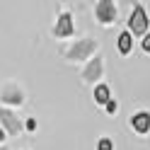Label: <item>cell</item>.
<instances>
[{"label": "cell", "mask_w": 150, "mask_h": 150, "mask_svg": "<svg viewBox=\"0 0 150 150\" xmlns=\"http://www.w3.org/2000/svg\"><path fill=\"white\" fill-rule=\"evenodd\" d=\"M95 99L99 102V104H109V87L107 85H99L95 90Z\"/></svg>", "instance_id": "8992f818"}, {"label": "cell", "mask_w": 150, "mask_h": 150, "mask_svg": "<svg viewBox=\"0 0 150 150\" xmlns=\"http://www.w3.org/2000/svg\"><path fill=\"white\" fill-rule=\"evenodd\" d=\"M133 128L138 131V133H145V131L150 128V114H145V111L136 114L133 116Z\"/></svg>", "instance_id": "3957f363"}, {"label": "cell", "mask_w": 150, "mask_h": 150, "mask_svg": "<svg viewBox=\"0 0 150 150\" xmlns=\"http://www.w3.org/2000/svg\"><path fill=\"white\" fill-rule=\"evenodd\" d=\"M3 138H5V133H3V131H0V140H3Z\"/></svg>", "instance_id": "30bf717a"}, {"label": "cell", "mask_w": 150, "mask_h": 150, "mask_svg": "<svg viewBox=\"0 0 150 150\" xmlns=\"http://www.w3.org/2000/svg\"><path fill=\"white\" fill-rule=\"evenodd\" d=\"M97 15L102 22H114V5L109 3V0H104V3L97 5Z\"/></svg>", "instance_id": "7a4b0ae2"}, {"label": "cell", "mask_w": 150, "mask_h": 150, "mask_svg": "<svg viewBox=\"0 0 150 150\" xmlns=\"http://www.w3.org/2000/svg\"><path fill=\"white\" fill-rule=\"evenodd\" d=\"M119 51H121V53H128V51H131V34L124 32V34L119 36Z\"/></svg>", "instance_id": "52a82bcc"}, {"label": "cell", "mask_w": 150, "mask_h": 150, "mask_svg": "<svg viewBox=\"0 0 150 150\" xmlns=\"http://www.w3.org/2000/svg\"><path fill=\"white\" fill-rule=\"evenodd\" d=\"M143 51H150V34H145V39H143Z\"/></svg>", "instance_id": "9c48e42d"}, {"label": "cell", "mask_w": 150, "mask_h": 150, "mask_svg": "<svg viewBox=\"0 0 150 150\" xmlns=\"http://www.w3.org/2000/svg\"><path fill=\"white\" fill-rule=\"evenodd\" d=\"M73 32V24H70V15H61L58 24H56V34L58 36H68Z\"/></svg>", "instance_id": "277c9868"}, {"label": "cell", "mask_w": 150, "mask_h": 150, "mask_svg": "<svg viewBox=\"0 0 150 150\" xmlns=\"http://www.w3.org/2000/svg\"><path fill=\"white\" fill-rule=\"evenodd\" d=\"M97 148H99V150H111V140H109V138H102Z\"/></svg>", "instance_id": "ba28073f"}, {"label": "cell", "mask_w": 150, "mask_h": 150, "mask_svg": "<svg viewBox=\"0 0 150 150\" xmlns=\"http://www.w3.org/2000/svg\"><path fill=\"white\" fill-rule=\"evenodd\" d=\"M145 29H148V15H145V10L140 5H136L133 15H131V32L133 34H145Z\"/></svg>", "instance_id": "6da1fadb"}, {"label": "cell", "mask_w": 150, "mask_h": 150, "mask_svg": "<svg viewBox=\"0 0 150 150\" xmlns=\"http://www.w3.org/2000/svg\"><path fill=\"white\" fill-rule=\"evenodd\" d=\"M0 119H3L5 124H7V128H10L12 133H17V131H20V124L15 121V116L10 114V111H3V109H0Z\"/></svg>", "instance_id": "5b68a950"}]
</instances>
